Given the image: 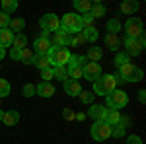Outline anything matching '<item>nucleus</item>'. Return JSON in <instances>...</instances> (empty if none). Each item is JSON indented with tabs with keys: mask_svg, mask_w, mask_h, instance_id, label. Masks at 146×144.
I'll return each instance as SVG.
<instances>
[{
	"mask_svg": "<svg viewBox=\"0 0 146 144\" xmlns=\"http://www.w3.org/2000/svg\"><path fill=\"white\" fill-rule=\"evenodd\" d=\"M62 119L64 121H74L76 119V113L72 109H62Z\"/></svg>",
	"mask_w": 146,
	"mask_h": 144,
	"instance_id": "ea45409f",
	"label": "nucleus"
},
{
	"mask_svg": "<svg viewBox=\"0 0 146 144\" xmlns=\"http://www.w3.org/2000/svg\"><path fill=\"white\" fill-rule=\"evenodd\" d=\"M74 8L80 12V16H82V14H88V12L92 10V2L90 0H76V2H74Z\"/></svg>",
	"mask_w": 146,
	"mask_h": 144,
	"instance_id": "c85d7f7f",
	"label": "nucleus"
},
{
	"mask_svg": "<svg viewBox=\"0 0 146 144\" xmlns=\"http://www.w3.org/2000/svg\"><path fill=\"white\" fill-rule=\"evenodd\" d=\"M53 76L56 78V80H68V74H66V66H56L53 68Z\"/></svg>",
	"mask_w": 146,
	"mask_h": 144,
	"instance_id": "c9c22d12",
	"label": "nucleus"
},
{
	"mask_svg": "<svg viewBox=\"0 0 146 144\" xmlns=\"http://www.w3.org/2000/svg\"><path fill=\"white\" fill-rule=\"evenodd\" d=\"M100 76H101L100 62H88L86 66L82 68V78H86L88 82H96Z\"/></svg>",
	"mask_w": 146,
	"mask_h": 144,
	"instance_id": "9d476101",
	"label": "nucleus"
},
{
	"mask_svg": "<svg viewBox=\"0 0 146 144\" xmlns=\"http://www.w3.org/2000/svg\"><path fill=\"white\" fill-rule=\"evenodd\" d=\"M10 23V16H6L4 12H0V29H6Z\"/></svg>",
	"mask_w": 146,
	"mask_h": 144,
	"instance_id": "a19ab883",
	"label": "nucleus"
},
{
	"mask_svg": "<svg viewBox=\"0 0 146 144\" xmlns=\"http://www.w3.org/2000/svg\"><path fill=\"white\" fill-rule=\"evenodd\" d=\"M119 10L123 12V14H127V16H131V14H135L138 10V2H135V0H125V2H121Z\"/></svg>",
	"mask_w": 146,
	"mask_h": 144,
	"instance_id": "6ab92c4d",
	"label": "nucleus"
},
{
	"mask_svg": "<svg viewBox=\"0 0 146 144\" xmlns=\"http://www.w3.org/2000/svg\"><path fill=\"white\" fill-rule=\"evenodd\" d=\"M121 29V22L117 20V18H113V20H109L107 22V31L109 33H113V35H117V31Z\"/></svg>",
	"mask_w": 146,
	"mask_h": 144,
	"instance_id": "e433bc0d",
	"label": "nucleus"
},
{
	"mask_svg": "<svg viewBox=\"0 0 146 144\" xmlns=\"http://www.w3.org/2000/svg\"><path fill=\"white\" fill-rule=\"evenodd\" d=\"M33 47H35V55H49V51H51V41L49 39H41V37H37L35 39V43H33Z\"/></svg>",
	"mask_w": 146,
	"mask_h": 144,
	"instance_id": "f8f14e48",
	"label": "nucleus"
},
{
	"mask_svg": "<svg viewBox=\"0 0 146 144\" xmlns=\"http://www.w3.org/2000/svg\"><path fill=\"white\" fill-rule=\"evenodd\" d=\"M103 121L107 123V125H117V123L121 121V113L115 109H105V117H103Z\"/></svg>",
	"mask_w": 146,
	"mask_h": 144,
	"instance_id": "5701e85b",
	"label": "nucleus"
},
{
	"mask_svg": "<svg viewBox=\"0 0 146 144\" xmlns=\"http://www.w3.org/2000/svg\"><path fill=\"white\" fill-rule=\"evenodd\" d=\"M92 25H94V16H92L90 12L88 14H82L80 16V27L86 29V27H92Z\"/></svg>",
	"mask_w": 146,
	"mask_h": 144,
	"instance_id": "2f4dec72",
	"label": "nucleus"
},
{
	"mask_svg": "<svg viewBox=\"0 0 146 144\" xmlns=\"http://www.w3.org/2000/svg\"><path fill=\"white\" fill-rule=\"evenodd\" d=\"M125 134V125L121 121L117 123V125H111V136H115V138H121Z\"/></svg>",
	"mask_w": 146,
	"mask_h": 144,
	"instance_id": "f704fd0d",
	"label": "nucleus"
},
{
	"mask_svg": "<svg viewBox=\"0 0 146 144\" xmlns=\"http://www.w3.org/2000/svg\"><path fill=\"white\" fill-rule=\"evenodd\" d=\"M66 74H68V80L78 82L82 78V66H66Z\"/></svg>",
	"mask_w": 146,
	"mask_h": 144,
	"instance_id": "7c9ffc66",
	"label": "nucleus"
},
{
	"mask_svg": "<svg viewBox=\"0 0 146 144\" xmlns=\"http://www.w3.org/2000/svg\"><path fill=\"white\" fill-rule=\"evenodd\" d=\"M41 27H43V31H58L60 29V20L56 18L55 14H45V16H41Z\"/></svg>",
	"mask_w": 146,
	"mask_h": 144,
	"instance_id": "1a4fd4ad",
	"label": "nucleus"
},
{
	"mask_svg": "<svg viewBox=\"0 0 146 144\" xmlns=\"http://www.w3.org/2000/svg\"><path fill=\"white\" fill-rule=\"evenodd\" d=\"M31 64H35L39 70H47V68H51V62H49V56H47V55H35L33 60H31Z\"/></svg>",
	"mask_w": 146,
	"mask_h": 144,
	"instance_id": "a211bd4d",
	"label": "nucleus"
},
{
	"mask_svg": "<svg viewBox=\"0 0 146 144\" xmlns=\"http://www.w3.org/2000/svg\"><path fill=\"white\" fill-rule=\"evenodd\" d=\"M138 100L144 103V100H146V92H144V90H140V92H138Z\"/></svg>",
	"mask_w": 146,
	"mask_h": 144,
	"instance_id": "de8ad7c7",
	"label": "nucleus"
},
{
	"mask_svg": "<svg viewBox=\"0 0 146 144\" xmlns=\"http://www.w3.org/2000/svg\"><path fill=\"white\" fill-rule=\"evenodd\" d=\"M66 66H78V56H76V55H70Z\"/></svg>",
	"mask_w": 146,
	"mask_h": 144,
	"instance_id": "c03bdc74",
	"label": "nucleus"
},
{
	"mask_svg": "<svg viewBox=\"0 0 146 144\" xmlns=\"http://www.w3.org/2000/svg\"><path fill=\"white\" fill-rule=\"evenodd\" d=\"M117 70H119L117 74L123 78V82H140L142 76H144V74H142V70H140V68H136L133 62H127V64H123V66L117 68Z\"/></svg>",
	"mask_w": 146,
	"mask_h": 144,
	"instance_id": "20e7f679",
	"label": "nucleus"
},
{
	"mask_svg": "<svg viewBox=\"0 0 146 144\" xmlns=\"http://www.w3.org/2000/svg\"><path fill=\"white\" fill-rule=\"evenodd\" d=\"M105 101H107V109H123L125 105L129 103V96H127V92H123V90H113L111 94H107L105 96Z\"/></svg>",
	"mask_w": 146,
	"mask_h": 144,
	"instance_id": "7ed1b4c3",
	"label": "nucleus"
},
{
	"mask_svg": "<svg viewBox=\"0 0 146 144\" xmlns=\"http://www.w3.org/2000/svg\"><path fill=\"white\" fill-rule=\"evenodd\" d=\"M86 43V39L82 37V33H70L68 35V41H66V47H80V45Z\"/></svg>",
	"mask_w": 146,
	"mask_h": 144,
	"instance_id": "393cba45",
	"label": "nucleus"
},
{
	"mask_svg": "<svg viewBox=\"0 0 146 144\" xmlns=\"http://www.w3.org/2000/svg\"><path fill=\"white\" fill-rule=\"evenodd\" d=\"M78 98H80V101H82V103L92 105V101H94V92H88V90L84 92V90H82V92L78 94Z\"/></svg>",
	"mask_w": 146,
	"mask_h": 144,
	"instance_id": "4c0bfd02",
	"label": "nucleus"
},
{
	"mask_svg": "<svg viewBox=\"0 0 146 144\" xmlns=\"http://www.w3.org/2000/svg\"><path fill=\"white\" fill-rule=\"evenodd\" d=\"M88 62H90V60L86 58V55H84V56H78V66H82V68H84L86 64H88Z\"/></svg>",
	"mask_w": 146,
	"mask_h": 144,
	"instance_id": "a18cd8bd",
	"label": "nucleus"
},
{
	"mask_svg": "<svg viewBox=\"0 0 146 144\" xmlns=\"http://www.w3.org/2000/svg\"><path fill=\"white\" fill-rule=\"evenodd\" d=\"M10 82L6 80V78H0V100L2 98H6V96H10Z\"/></svg>",
	"mask_w": 146,
	"mask_h": 144,
	"instance_id": "473e14b6",
	"label": "nucleus"
},
{
	"mask_svg": "<svg viewBox=\"0 0 146 144\" xmlns=\"http://www.w3.org/2000/svg\"><path fill=\"white\" fill-rule=\"evenodd\" d=\"M4 56H6V51H4V49H0V60H2Z\"/></svg>",
	"mask_w": 146,
	"mask_h": 144,
	"instance_id": "8fccbe9b",
	"label": "nucleus"
},
{
	"mask_svg": "<svg viewBox=\"0 0 146 144\" xmlns=\"http://www.w3.org/2000/svg\"><path fill=\"white\" fill-rule=\"evenodd\" d=\"M60 29H64L66 33H78V31H82V27H80V14H72V12L64 14L62 20H60Z\"/></svg>",
	"mask_w": 146,
	"mask_h": 144,
	"instance_id": "423d86ee",
	"label": "nucleus"
},
{
	"mask_svg": "<svg viewBox=\"0 0 146 144\" xmlns=\"http://www.w3.org/2000/svg\"><path fill=\"white\" fill-rule=\"evenodd\" d=\"M70 49L68 47H51L49 51V62H51V68L56 66H66L68 64V58H70Z\"/></svg>",
	"mask_w": 146,
	"mask_h": 144,
	"instance_id": "f03ea898",
	"label": "nucleus"
},
{
	"mask_svg": "<svg viewBox=\"0 0 146 144\" xmlns=\"http://www.w3.org/2000/svg\"><path fill=\"white\" fill-rule=\"evenodd\" d=\"M27 47V37H25V33H18L14 35V41H12V49H16V51H22V49H25Z\"/></svg>",
	"mask_w": 146,
	"mask_h": 144,
	"instance_id": "4be33fe9",
	"label": "nucleus"
},
{
	"mask_svg": "<svg viewBox=\"0 0 146 144\" xmlns=\"http://www.w3.org/2000/svg\"><path fill=\"white\" fill-rule=\"evenodd\" d=\"M12 41H14V33L10 29H0V49L6 51V47H12Z\"/></svg>",
	"mask_w": 146,
	"mask_h": 144,
	"instance_id": "4468645a",
	"label": "nucleus"
},
{
	"mask_svg": "<svg viewBox=\"0 0 146 144\" xmlns=\"http://www.w3.org/2000/svg\"><path fill=\"white\" fill-rule=\"evenodd\" d=\"M41 78H43V82H51L53 80V68H47V70H41Z\"/></svg>",
	"mask_w": 146,
	"mask_h": 144,
	"instance_id": "79ce46f5",
	"label": "nucleus"
},
{
	"mask_svg": "<svg viewBox=\"0 0 146 144\" xmlns=\"http://www.w3.org/2000/svg\"><path fill=\"white\" fill-rule=\"evenodd\" d=\"M123 45H125V53L129 56H138L146 47V39L144 35L138 37V39H131V37H125L123 39Z\"/></svg>",
	"mask_w": 146,
	"mask_h": 144,
	"instance_id": "39448f33",
	"label": "nucleus"
},
{
	"mask_svg": "<svg viewBox=\"0 0 146 144\" xmlns=\"http://www.w3.org/2000/svg\"><path fill=\"white\" fill-rule=\"evenodd\" d=\"M2 117H4V111L0 109V121H2Z\"/></svg>",
	"mask_w": 146,
	"mask_h": 144,
	"instance_id": "3c124183",
	"label": "nucleus"
},
{
	"mask_svg": "<svg viewBox=\"0 0 146 144\" xmlns=\"http://www.w3.org/2000/svg\"><path fill=\"white\" fill-rule=\"evenodd\" d=\"M18 53H20V60H22V62H25V64H31V60H33L35 53L29 49V47H25V49L18 51Z\"/></svg>",
	"mask_w": 146,
	"mask_h": 144,
	"instance_id": "c756f323",
	"label": "nucleus"
},
{
	"mask_svg": "<svg viewBox=\"0 0 146 144\" xmlns=\"http://www.w3.org/2000/svg\"><path fill=\"white\" fill-rule=\"evenodd\" d=\"M127 144H142V138H140L138 134H131L129 140H127Z\"/></svg>",
	"mask_w": 146,
	"mask_h": 144,
	"instance_id": "37998d69",
	"label": "nucleus"
},
{
	"mask_svg": "<svg viewBox=\"0 0 146 144\" xmlns=\"http://www.w3.org/2000/svg\"><path fill=\"white\" fill-rule=\"evenodd\" d=\"M53 94H55V86L51 82H39L35 86V96H39V98H51Z\"/></svg>",
	"mask_w": 146,
	"mask_h": 144,
	"instance_id": "9b49d317",
	"label": "nucleus"
},
{
	"mask_svg": "<svg viewBox=\"0 0 146 144\" xmlns=\"http://www.w3.org/2000/svg\"><path fill=\"white\" fill-rule=\"evenodd\" d=\"M10 56H12V58H16V60H20V53H18L16 49H10Z\"/></svg>",
	"mask_w": 146,
	"mask_h": 144,
	"instance_id": "49530a36",
	"label": "nucleus"
},
{
	"mask_svg": "<svg viewBox=\"0 0 146 144\" xmlns=\"http://www.w3.org/2000/svg\"><path fill=\"white\" fill-rule=\"evenodd\" d=\"M101 56H103V53H101L100 47H90V49H88V55H86V58H88L90 62H98Z\"/></svg>",
	"mask_w": 146,
	"mask_h": 144,
	"instance_id": "cd10ccee",
	"label": "nucleus"
},
{
	"mask_svg": "<svg viewBox=\"0 0 146 144\" xmlns=\"http://www.w3.org/2000/svg\"><path fill=\"white\" fill-rule=\"evenodd\" d=\"M80 33H82L84 39H86V43H88V41H90V43H96V41H98V37H100L98 29H96L94 25H92V27H86V29H82Z\"/></svg>",
	"mask_w": 146,
	"mask_h": 144,
	"instance_id": "412c9836",
	"label": "nucleus"
},
{
	"mask_svg": "<svg viewBox=\"0 0 146 144\" xmlns=\"http://www.w3.org/2000/svg\"><path fill=\"white\" fill-rule=\"evenodd\" d=\"M2 123H4V125H8V127L18 125V123H20V113H18V111H4Z\"/></svg>",
	"mask_w": 146,
	"mask_h": 144,
	"instance_id": "dca6fc26",
	"label": "nucleus"
},
{
	"mask_svg": "<svg viewBox=\"0 0 146 144\" xmlns=\"http://www.w3.org/2000/svg\"><path fill=\"white\" fill-rule=\"evenodd\" d=\"M80 92H82L80 82H74V80H64V94H68V96H78Z\"/></svg>",
	"mask_w": 146,
	"mask_h": 144,
	"instance_id": "2eb2a0df",
	"label": "nucleus"
},
{
	"mask_svg": "<svg viewBox=\"0 0 146 144\" xmlns=\"http://www.w3.org/2000/svg\"><path fill=\"white\" fill-rule=\"evenodd\" d=\"M113 90H117V82H115L113 74H101L94 82V96H107Z\"/></svg>",
	"mask_w": 146,
	"mask_h": 144,
	"instance_id": "f257e3e1",
	"label": "nucleus"
},
{
	"mask_svg": "<svg viewBox=\"0 0 146 144\" xmlns=\"http://www.w3.org/2000/svg\"><path fill=\"white\" fill-rule=\"evenodd\" d=\"M18 10V0H2V12L6 16H10Z\"/></svg>",
	"mask_w": 146,
	"mask_h": 144,
	"instance_id": "a878e982",
	"label": "nucleus"
},
{
	"mask_svg": "<svg viewBox=\"0 0 146 144\" xmlns=\"http://www.w3.org/2000/svg\"><path fill=\"white\" fill-rule=\"evenodd\" d=\"M125 31H127V37L131 39H138L144 35V25H142V20L140 18H129L127 23H125Z\"/></svg>",
	"mask_w": 146,
	"mask_h": 144,
	"instance_id": "0eeeda50",
	"label": "nucleus"
},
{
	"mask_svg": "<svg viewBox=\"0 0 146 144\" xmlns=\"http://www.w3.org/2000/svg\"><path fill=\"white\" fill-rule=\"evenodd\" d=\"M88 115H90L94 121H103V117H105V107H103V105H92L90 111H88Z\"/></svg>",
	"mask_w": 146,
	"mask_h": 144,
	"instance_id": "aec40b11",
	"label": "nucleus"
},
{
	"mask_svg": "<svg viewBox=\"0 0 146 144\" xmlns=\"http://www.w3.org/2000/svg\"><path fill=\"white\" fill-rule=\"evenodd\" d=\"M68 35L64 29H58V31H55L53 33V39H49L51 41V45L53 47H66V41H68Z\"/></svg>",
	"mask_w": 146,
	"mask_h": 144,
	"instance_id": "ddd939ff",
	"label": "nucleus"
},
{
	"mask_svg": "<svg viewBox=\"0 0 146 144\" xmlns=\"http://www.w3.org/2000/svg\"><path fill=\"white\" fill-rule=\"evenodd\" d=\"M127 62H131L127 53H117V55H115V60H113V64H115L117 68H121L123 64H127Z\"/></svg>",
	"mask_w": 146,
	"mask_h": 144,
	"instance_id": "72a5a7b5",
	"label": "nucleus"
},
{
	"mask_svg": "<svg viewBox=\"0 0 146 144\" xmlns=\"http://www.w3.org/2000/svg\"><path fill=\"white\" fill-rule=\"evenodd\" d=\"M76 119H78V121H84V119H86V115H84V113H78V115H76Z\"/></svg>",
	"mask_w": 146,
	"mask_h": 144,
	"instance_id": "09e8293b",
	"label": "nucleus"
},
{
	"mask_svg": "<svg viewBox=\"0 0 146 144\" xmlns=\"http://www.w3.org/2000/svg\"><path fill=\"white\" fill-rule=\"evenodd\" d=\"M23 27H25V20H22V18H14V20H10V23H8V29H10L14 35L22 33Z\"/></svg>",
	"mask_w": 146,
	"mask_h": 144,
	"instance_id": "f3484780",
	"label": "nucleus"
},
{
	"mask_svg": "<svg viewBox=\"0 0 146 144\" xmlns=\"http://www.w3.org/2000/svg\"><path fill=\"white\" fill-rule=\"evenodd\" d=\"M22 92H23L25 98H31V96H35V86H33V84H25Z\"/></svg>",
	"mask_w": 146,
	"mask_h": 144,
	"instance_id": "58836bf2",
	"label": "nucleus"
},
{
	"mask_svg": "<svg viewBox=\"0 0 146 144\" xmlns=\"http://www.w3.org/2000/svg\"><path fill=\"white\" fill-rule=\"evenodd\" d=\"M105 45H107V49H111V51H119V45H121L119 35L107 33V35H105Z\"/></svg>",
	"mask_w": 146,
	"mask_h": 144,
	"instance_id": "b1692460",
	"label": "nucleus"
},
{
	"mask_svg": "<svg viewBox=\"0 0 146 144\" xmlns=\"http://www.w3.org/2000/svg\"><path fill=\"white\" fill-rule=\"evenodd\" d=\"M109 136H111V125H107L105 121H96L92 125V138L94 140L101 142V140H107Z\"/></svg>",
	"mask_w": 146,
	"mask_h": 144,
	"instance_id": "6e6552de",
	"label": "nucleus"
},
{
	"mask_svg": "<svg viewBox=\"0 0 146 144\" xmlns=\"http://www.w3.org/2000/svg\"><path fill=\"white\" fill-rule=\"evenodd\" d=\"M90 14L94 16V20H96V18H103V16H105V6H103L101 2H92Z\"/></svg>",
	"mask_w": 146,
	"mask_h": 144,
	"instance_id": "bb28decb",
	"label": "nucleus"
}]
</instances>
